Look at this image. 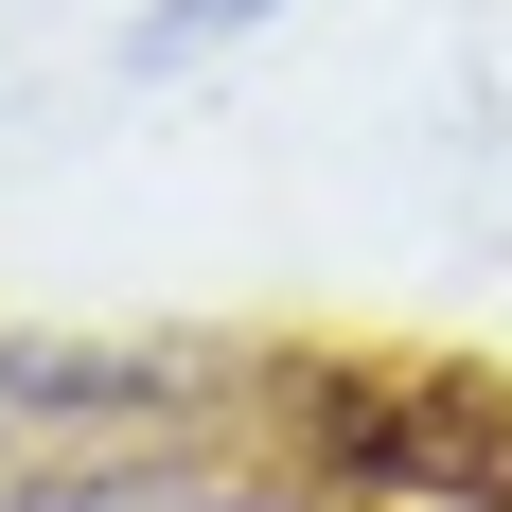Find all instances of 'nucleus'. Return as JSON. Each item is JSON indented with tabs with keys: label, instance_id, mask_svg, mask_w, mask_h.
<instances>
[{
	"label": "nucleus",
	"instance_id": "nucleus-1",
	"mask_svg": "<svg viewBox=\"0 0 512 512\" xmlns=\"http://www.w3.org/2000/svg\"><path fill=\"white\" fill-rule=\"evenodd\" d=\"M265 460L301 512H512V389L442 354H283Z\"/></svg>",
	"mask_w": 512,
	"mask_h": 512
},
{
	"label": "nucleus",
	"instance_id": "nucleus-2",
	"mask_svg": "<svg viewBox=\"0 0 512 512\" xmlns=\"http://www.w3.org/2000/svg\"><path fill=\"white\" fill-rule=\"evenodd\" d=\"M265 18H301V0H159L142 53H212V36H265Z\"/></svg>",
	"mask_w": 512,
	"mask_h": 512
}]
</instances>
